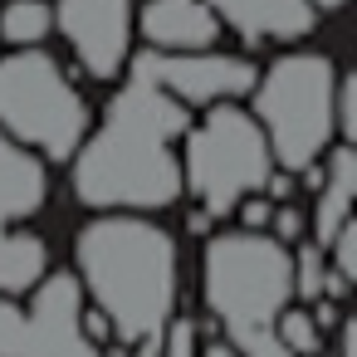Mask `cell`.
I'll list each match as a JSON object with an SVG mask.
<instances>
[{
    "label": "cell",
    "instance_id": "obj_20",
    "mask_svg": "<svg viewBox=\"0 0 357 357\" xmlns=\"http://www.w3.org/2000/svg\"><path fill=\"white\" fill-rule=\"evenodd\" d=\"M20 333H25V308L0 294V357H20Z\"/></svg>",
    "mask_w": 357,
    "mask_h": 357
},
{
    "label": "cell",
    "instance_id": "obj_9",
    "mask_svg": "<svg viewBox=\"0 0 357 357\" xmlns=\"http://www.w3.org/2000/svg\"><path fill=\"white\" fill-rule=\"evenodd\" d=\"M84 308V284L74 274H40L35 298L25 308V333H20V357H103L98 342L84 337L79 328Z\"/></svg>",
    "mask_w": 357,
    "mask_h": 357
},
{
    "label": "cell",
    "instance_id": "obj_7",
    "mask_svg": "<svg viewBox=\"0 0 357 357\" xmlns=\"http://www.w3.org/2000/svg\"><path fill=\"white\" fill-rule=\"evenodd\" d=\"M128 59H132L137 79L157 84L162 93H172L191 113L211 108V103H225V98H245L259 79V69L250 59L211 54V50H142V54H128Z\"/></svg>",
    "mask_w": 357,
    "mask_h": 357
},
{
    "label": "cell",
    "instance_id": "obj_11",
    "mask_svg": "<svg viewBox=\"0 0 357 357\" xmlns=\"http://www.w3.org/2000/svg\"><path fill=\"white\" fill-rule=\"evenodd\" d=\"M50 201V167L35 147L15 142L0 128V230L30 220Z\"/></svg>",
    "mask_w": 357,
    "mask_h": 357
},
{
    "label": "cell",
    "instance_id": "obj_22",
    "mask_svg": "<svg viewBox=\"0 0 357 357\" xmlns=\"http://www.w3.org/2000/svg\"><path fill=\"white\" fill-rule=\"evenodd\" d=\"M235 211H240V225H245V230H264V225H269L274 201H269V196H259V191H250V196H240V201H235Z\"/></svg>",
    "mask_w": 357,
    "mask_h": 357
},
{
    "label": "cell",
    "instance_id": "obj_13",
    "mask_svg": "<svg viewBox=\"0 0 357 357\" xmlns=\"http://www.w3.org/2000/svg\"><path fill=\"white\" fill-rule=\"evenodd\" d=\"M318 191V211H313V245L328 250V240L337 235V225L352 215V201H357V147L352 142H337L328 152V167H323V181L313 186Z\"/></svg>",
    "mask_w": 357,
    "mask_h": 357
},
{
    "label": "cell",
    "instance_id": "obj_19",
    "mask_svg": "<svg viewBox=\"0 0 357 357\" xmlns=\"http://www.w3.org/2000/svg\"><path fill=\"white\" fill-rule=\"evenodd\" d=\"M201 347H196V318H167V328H162V357H196Z\"/></svg>",
    "mask_w": 357,
    "mask_h": 357
},
{
    "label": "cell",
    "instance_id": "obj_26",
    "mask_svg": "<svg viewBox=\"0 0 357 357\" xmlns=\"http://www.w3.org/2000/svg\"><path fill=\"white\" fill-rule=\"evenodd\" d=\"M211 220H215V215H206V211H191V220H186V225H191L196 235H206V230H211Z\"/></svg>",
    "mask_w": 357,
    "mask_h": 357
},
{
    "label": "cell",
    "instance_id": "obj_18",
    "mask_svg": "<svg viewBox=\"0 0 357 357\" xmlns=\"http://www.w3.org/2000/svg\"><path fill=\"white\" fill-rule=\"evenodd\" d=\"M333 137L357 147V79L352 74H337L333 84Z\"/></svg>",
    "mask_w": 357,
    "mask_h": 357
},
{
    "label": "cell",
    "instance_id": "obj_16",
    "mask_svg": "<svg viewBox=\"0 0 357 357\" xmlns=\"http://www.w3.org/2000/svg\"><path fill=\"white\" fill-rule=\"evenodd\" d=\"M274 333H279V342L294 352V357H318L323 352V333H318V323H313V313H303V308H279V318H274Z\"/></svg>",
    "mask_w": 357,
    "mask_h": 357
},
{
    "label": "cell",
    "instance_id": "obj_15",
    "mask_svg": "<svg viewBox=\"0 0 357 357\" xmlns=\"http://www.w3.org/2000/svg\"><path fill=\"white\" fill-rule=\"evenodd\" d=\"M54 35V10L45 0H10L0 6V40L15 45V50H30V45H45Z\"/></svg>",
    "mask_w": 357,
    "mask_h": 357
},
{
    "label": "cell",
    "instance_id": "obj_2",
    "mask_svg": "<svg viewBox=\"0 0 357 357\" xmlns=\"http://www.w3.org/2000/svg\"><path fill=\"white\" fill-rule=\"evenodd\" d=\"M74 259L118 342L162 337L176 313V240L162 225L142 215H98L79 230Z\"/></svg>",
    "mask_w": 357,
    "mask_h": 357
},
{
    "label": "cell",
    "instance_id": "obj_17",
    "mask_svg": "<svg viewBox=\"0 0 357 357\" xmlns=\"http://www.w3.org/2000/svg\"><path fill=\"white\" fill-rule=\"evenodd\" d=\"M294 245H298V240H294ZM289 259H294V298L313 303V298L323 294V269H328L323 245H298Z\"/></svg>",
    "mask_w": 357,
    "mask_h": 357
},
{
    "label": "cell",
    "instance_id": "obj_12",
    "mask_svg": "<svg viewBox=\"0 0 357 357\" xmlns=\"http://www.w3.org/2000/svg\"><path fill=\"white\" fill-rule=\"evenodd\" d=\"M137 25L152 50H215L220 40V20L206 0H147Z\"/></svg>",
    "mask_w": 357,
    "mask_h": 357
},
{
    "label": "cell",
    "instance_id": "obj_27",
    "mask_svg": "<svg viewBox=\"0 0 357 357\" xmlns=\"http://www.w3.org/2000/svg\"><path fill=\"white\" fill-rule=\"evenodd\" d=\"M308 6H313V10L323 15V10H342V0H308Z\"/></svg>",
    "mask_w": 357,
    "mask_h": 357
},
{
    "label": "cell",
    "instance_id": "obj_23",
    "mask_svg": "<svg viewBox=\"0 0 357 357\" xmlns=\"http://www.w3.org/2000/svg\"><path fill=\"white\" fill-rule=\"evenodd\" d=\"M79 328H84V337L98 342V347L113 337V323H108V313H103L98 303H93V308H79Z\"/></svg>",
    "mask_w": 357,
    "mask_h": 357
},
{
    "label": "cell",
    "instance_id": "obj_14",
    "mask_svg": "<svg viewBox=\"0 0 357 357\" xmlns=\"http://www.w3.org/2000/svg\"><path fill=\"white\" fill-rule=\"evenodd\" d=\"M45 269H50V250L35 230H20V225L0 230V294L6 298L30 294Z\"/></svg>",
    "mask_w": 357,
    "mask_h": 357
},
{
    "label": "cell",
    "instance_id": "obj_5",
    "mask_svg": "<svg viewBox=\"0 0 357 357\" xmlns=\"http://www.w3.org/2000/svg\"><path fill=\"white\" fill-rule=\"evenodd\" d=\"M269 167L274 157L264 128L235 98L211 103L201 128L191 123L181 132V186L206 206V215H230L240 196L264 191Z\"/></svg>",
    "mask_w": 357,
    "mask_h": 357
},
{
    "label": "cell",
    "instance_id": "obj_21",
    "mask_svg": "<svg viewBox=\"0 0 357 357\" xmlns=\"http://www.w3.org/2000/svg\"><path fill=\"white\" fill-rule=\"evenodd\" d=\"M264 230H274V240L294 245V240H303L308 220H303V211H294V206H274V211H269V225H264Z\"/></svg>",
    "mask_w": 357,
    "mask_h": 357
},
{
    "label": "cell",
    "instance_id": "obj_24",
    "mask_svg": "<svg viewBox=\"0 0 357 357\" xmlns=\"http://www.w3.org/2000/svg\"><path fill=\"white\" fill-rule=\"evenodd\" d=\"M264 191H269V201H289V196H294V176H289L284 167H279V172L269 167V176H264Z\"/></svg>",
    "mask_w": 357,
    "mask_h": 357
},
{
    "label": "cell",
    "instance_id": "obj_6",
    "mask_svg": "<svg viewBox=\"0 0 357 357\" xmlns=\"http://www.w3.org/2000/svg\"><path fill=\"white\" fill-rule=\"evenodd\" d=\"M0 128L50 162H69L89 132V103L45 50L0 59Z\"/></svg>",
    "mask_w": 357,
    "mask_h": 357
},
{
    "label": "cell",
    "instance_id": "obj_3",
    "mask_svg": "<svg viewBox=\"0 0 357 357\" xmlns=\"http://www.w3.org/2000/svg\"><path fill=\"white\" fill-rule=\"evenodd\" d=\"M201 294L240 357H294L274 333L279 308L294 298V259L284 240L245 225L211 235L201 255Z\"/></svg>",
    "mask_w": 357,
    "mask_h": 357
},
{
    "label": "cell",
    "instance_id": "obj_25",
    "mask_svg": "<svg viewBox=\"0 0 357 357\" xmlns=\"http://www.w3.org/2000/svg\"><path fill=\"white\" fill-rule=\"evenodd\" d=\"M196 357H240V352H235V342H225V337H211V342H206Z\"/></svg>",
    "mask_w": 357,
    "mask_h": 357
},
{
    "label": "cell",
    "instance_id": "obj_10",
    "mask_svg": "<svg viewBox=\"0 0 357 357\" xmlns=\"http://www.w3.org/2000/svg\"><path fill=\"white\" fill-rule=\"evenodd\" d=\"M206 6L245 45H269V40L289 45V40H303L318 25V10L308 0H206Z\"/></svg>",
    "mask_w": 357,
    "mask_h": 357
},
{
    "label": "cell",
    "instance_id": "obj_8",
    "mask_svg": "<svg viewBox=\"0 0 357 357\" xmlns=\"http://www.w3.org/2000/svg\"><path fill=\"white\" fill-rule=\"evenodd\" d=\"M54 30L93 79H118L132 54V0H59Z\"/></svg>",
    "mask_w": 357,
    "mask_h": 357
},
{
    "label": "cell",
    "instance_id": "obj_4",
    "mask_svg": "<svg viewBox=\"0 0 357 357\" xmlns=\"http://www.w3.org/2000/svg\"><path fill=\"white\" fill-rule=\"evenodd\" d=\"M333 84L328 54H284L255 79V123L264 128L269 157L284 172H303L333 142Z\"/></svg>",
    "mask_w": 357,
    "mask_h": 357
},
{
    "label": "cell",
    "instance_id": "obj_1",
    "mask_svg": "<svg viewBox=\"0 0 357 357\" xmlns=\"http://www.w3.org/2000/svg\"><path fill=\"white\" fill-rule=\"evenodd\" d=\"M191 108L147 79H128L103 113V128L74 147V196L93 211H167L181 201L176 142Z\"/></svg>",
    "mask_w": 357,
    "mask_h": 357
}]
</instances>
